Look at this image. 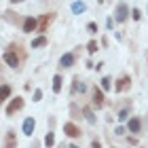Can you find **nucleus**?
Wrapping results in <instances>:
<instances>
[{
    "mask_svg": "<svg viewBox=\"0 0 148 148\" xmlns=\"http://www.w3.org/2000/svg\"><path fill=\"white\" fill-rule=\"evenodd\" d=\"M15 49H17V47H15V45H13V47H11V51H6V53H4V55H2V57H4V62H6V64H9V66H11V68H17V66H19V64H21V59H19V55H17V53H15Z\"/></svg>",
    "mask_w": 148,
    "mask_h": 148,
    "instance_id": "f257e3e1",
    "label": "nucleus"
},
{
    "mask_svg": "<svg viewBox=\"0 0 148 148\" xmlns=\"http://www.w3.org/2000/svg\"><path fill=\"white\" fill-rule=\"evenodd\" d=\"M114 17H116L119 23H125L127 17H129V6H127L125 2H119L116 4V11H114Z\"/></svg>",
    "mask_w": 148,
    "mask_h": 148,
    "instance_id": "f03ea898",
    "label": "nucleus"
},
{
    "mask_svg": "<svg viewBox=\"0 0 148 148\" xmlns=\"http://www.w3.org/2000/svg\"><path fill=\"white\" fill-rule=\"evenodd\" d=\"M23 108V97H15V99H11V104L6 106V116H13V114H15L17 110H21Z\"/></svg>",
    "mask_w": 148,
    "mask_h": 148,
    "instance_id": "7ed1b4c3",
    "label": "nucleus"
},
{
    "mask_svg": "<svg viewBox=\"0 0 148 148\" xmlns=\"http://www.w3.org/2000/svg\"><path fill=\"white\" fill-rule=\"evenodd\" d=\"M64 133H66L68 138H78V136H80V129H78L74 123H66V125H64Z\"/></svg>",
    "mask_w": 148,
    "mask_h": 148,
    "instance_id": "20e7f679",
    "label": "nucleus"
},
{
    "mask_svg": "<svg viewBox=\"0 0 148 148\" xmlns=\"http://www.w3.org/2000/svg\"><path fill=\"white\" fill-rule=\"evenodd\" d=\"M129 87H131V78L129 76H121L116 80V91H127Z\"/></svg>",
    "mask_w": 148,
    "mask_h": 148,
    "instance_id": "39448f33",
    "label": "nucleus"
},
{
    "mask_svg": "<svg viewBox=\"0 0 148 148\" xmlns=\"http://www.w3.org/2000/svg\"><path fill=\"white\" fill-rule=\"evenodd\" d=\"M51 19H53V15H51V13H47V15H42V17H40L38 32H47V28H49V23H51Z\"/></svg>",
    "mask_w": 148,
    "mask_h": 148,
    "instance_id": "423d86ee",
    "label": "nucleus"
},
{
    "mask_svg": "<svg viewBox=\"0 0 148 148\" xmlns=\"http://www.w3.org/2000/svg\"><path fill=\"white\" fill-rule=\"evenodd\" d=\"M34 127H36V123H34L32 116L23 121V133H25V136H32V133H34Z\"/></svg>",
    "mask_w": 148,
    "mask_h": 148,
    "instance_id": "0eeeda50",
    "label": "nucleus"
},
{
    "mask_svg": "<svg viewBox=\"0 0 148 148\" xmlns=\"http://www.w3.org/2000/svg\"><path fill=\"white\" fill-rule=\"evenodd\" d=\"M34 30H38L36 19H34V17H28V19L23 21V32H34Z\"/></svg>",
    "mask_w": 148,
    "mask_h": 148,
    "instance_id": "6e6552de",
    "label": "nucleus"
},
{
    "mask_svg": "<svg viewBox=\"0 0 148 148\" xmlns=\"http://www.w3.org/2000/svg\"><path fill=\"white\" fill-rule=\"evenodd\" d=\"M72 64H74V55L72 53H66V55L59 59V66H62V68H70Z\"/></svg>",
    "mask_w": 148,
    "mask_h": 148,
    "instance_id": "1a4fd4ad",
    "label": "nucleus"
},
{
    "mask_svg": "<svg viewBox=\"0 0 148 148\" xmlns=\"http://www.w3.org/2000/svg\"><path fill=\"white\" fill-rule=\"evenodd\" d=\"M93 106H104V93L99 89L93 91Z\"/></svg>",
    "mask_w": 148,
    "mask_h": 148,
    "instance_id": "9d476101",
    "label": "nucleus"
},
{
    "mask_svg": "<svg viewBox=\"0 0 148 148\" xmlns=\"http://www.w3.org/2000/svg\"><path fill=\"white\" fill-rule=\"evenodd\" d=\"M62 83H64V78L59 76V74H55V76H53V91H55V93L62 91Z\"/></svg>",
    "mask_w": 148,
    "mask_h": 148,
    "instance_id": "9b49d317",
    "label": "nucleus"
},
{
    "mask_svg": "<svg viewBox=\"0 0 148 148\" xmlns=\"http://www.w3.org/2000/svg\"><path fill=\"white\" fill-rule=\"evenodd\" d=\"M47 45V36H38L32 40V49H40V47H45Z\"/></svg>",
    "mask_w": 148,
    "mask_h": 148,
    "instance_id": "f8f14e48",
    "label": "nucleus"
},
{
    "mask_svg": "<svg viewBox=\"0 0 148 148\" xmlns=\"http://www.w3.org/2000/svg\"><path fill=\"white\" fill-rule=\"evenodd\" d=\"M127 127H129V131L138 133V131H140V127H142V123H140V119H131V121H129V125H127Z\"/></svg>",
    "mask_w": 148,
    "mask_h": 148,
    "instance_id": "ddd939ff",
    "label": "nucleus"
},
{
    "mask_svg": "<svg viewBox=\"0 0 148 148\" xmlns=\"http://www.w3.org/2000/svg\"><path fill=\"white\" fill-rule=\"evenodd\" d=\"M9 95H11V87L9 85H2V89H0V99H9Z\"/></svg>",
    "mask_w": 148,
    "mask_h": 148,
    "instance_id": "4468645a",
    "label": "nucleus"
},
{
    "mask_svg": "<svg viewBox=\"0 0 148 148\" xmlns=\"http://www.w3.org/2000/svg\"><path fill=\"white\" fill-rule=\"evenodd\" d=\"M72 89H74V93H83L85 91V85L80 83L78 78H74V87H72Z\"/></svg>",
    "mask_w": 148,
    "mask_h": 148,
    "instance_id": "2eb2a0df",
    "label": "nucleus"
},
{
    "mask_svg": "<svg viewBox=\"0 0 148 148\" xmlns=\"http://www.w3.org/2000/svg\"><path fill=\"white\" fill-rule=\"evenodd\" d=\"M85 9H87L85 2H74V4H72V11H74V13H83Z\"/></svg>",
    "mask_w": 148,
    "mask_h": 148,
    "instance_id": "dca6fc26",
    "label": "nucleus"
},
{
    "mask_svg": "<svg viewBox=\"0 0 148 148\" xmlns=\"http://www.w3.org/2000/svg\"><path fill=\"white\" fill-rule=\"evenodd\" d=\"M17 144V140L13 138V131H9V138H6V142H4V146L6 148H11V146H15Z\"/></svg>",
    "mask_w": 148,
    "mask_h": 148,
    "instance_id": "f3484780",
    "label": "nucleus"
},
{
    "mask_svg": "<svg viewBox=\"0 0 148 148\" xmlns=\"http://www.w3.org/2000/svg\"><path fill=\"white\" fill-rule=\"evenodd\" d=\"M83 112H85V119H87V121H89V123H91V125H93V123H95V116H93V112H91L89 108H85Z\"/></svg>",
    "mask_w": 148,
    "mask_h": 148,
    "instance_id": "a211bd4d",
    "label": "nucleus"
},
{
    "mask_svg": "<svg viewBox=\"0 0 148 148\" xmlns=\"http://www.w3.org/2000/svg\"><path fill=\"white\" fill-rule=\"evenodd\" d=\"M97 49H99V47H97V42H95V40H91V42L87 45V51H89V53H95Z\"/></svg>",
    "mask_w": 148,
    "mask_h": 148,
    "instance_id": "6ab92c4d",
    "label": "nucleus"
},
{
    "mask_svg": "<svg viewBox=\"0 0 148 148\" xmlns=\"http://www.w3.org/2000/svg\"><path fill=\"white\" fill-rule=\"evenodd\" d=\"M45 144H47V146H53V144H55V138H53V133H47V138H45Z\"/></svg>",
    "mask_w": 148,
    "mask_h": 148,
    "instance_id": "aec40b11",
    "label": "nucleus"
},
{
    "mask_svg": "<svg viewBox=\"0 0 148 148\" xmlns=\"http://www.w3.org/2000/svg\"><path fill=\"white\" fill-rule=\"evenodd\" d=\"M102 87H104V89H110V87H112V80H110L108 76H104V78H102Z\"/></svg>",
    "mask_w": 148,
    "mask_h": 148,
    "instance_id": "412c9836",
    "label": "nucleus"
},
{
    "mask_svg": "<svg viewBox=\"0 0 148 148\" xmlns=\"http://www.w3.org/2000/svg\"><path fill=\"white\" fill-rule=\"evenodd\" d=\"M131 17H133V19L138 21V19L142 17V13H140V9H133V11H131Z\"/></svg>",
    "mask_w": 148,
    "mask_h": 148,
    "instance_id": "4be33fe9",
    "label": "nucleus"
},
{
    "mask_svg": "<svg viewBox=\"0 0 148 148\" xmlns=\"http://www.w3.org/2000/svg\"><path fill=\"white\" fill-rule=\"evenodd\" d=\"M127 116H129V110H127V108H125V110H121V112H119V119H121V121H125Z\"/></svg>",
    "mask_w": 148,
    "mask_h": 148,
    "instance_id": "5701e85b",
    "label": "nucleus"
},
{
    "mask_svg": "<svg viewBox=\"0 0 148 148\" xmlns=\"http://www.w3.org/2000/svg\"><path fill=\"white\" fill-rule=\"evenodd\" d=\"M40 99H42V91L36 89V91H34V102H40Z\"/></svg>",
    "mask_w": 148,
    "mask_h": 148,
    "instance_id": "b1692460",
    "label": "nucleus"
},
{
    "mask_svg": "<svg viewBox=\"0 0 148 148\" xmlns=\"http://www.w3.org/2000/svg\"><path fill=\"white\" fill-rule=\"evenodd\" d=\"M87 30H89L91 34H95V32H97V25H95V23H89V25H87Z\"/></svg>",
    "mask_w": 148,
    "mask_h": 148,
    "instance_id": "393cba45",
    "label": "nucleus"
},
{
    "mask_svg": "<svg viewBox=\"0 0 148 148\" xmlns=\"http://www.w3.org/2000/svg\"><path fill=\"white\" fill-rule=\"evenodd\" d=\"M11 2H13V4H15V2H23V0H11Z\"/></svg>",
    "mask_w": 148,
    "mask_h": 148,
    "instance_id": "a878e982",
    "label": "nucleus"
}]
</instances>
